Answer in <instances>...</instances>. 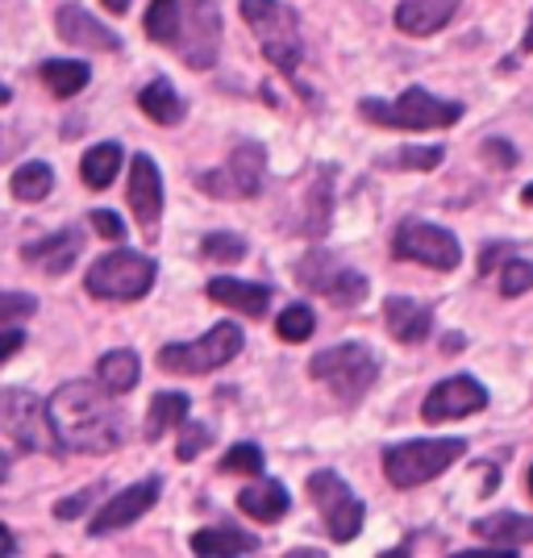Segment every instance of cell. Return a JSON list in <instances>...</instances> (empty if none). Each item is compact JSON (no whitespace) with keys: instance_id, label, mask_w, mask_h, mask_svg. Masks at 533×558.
<instances>
[{"instance_id":"obj_49","label":"cell","mask_w":533,"mask_h":558,"mask_svg":"<svg viewBox=\"0 0 533 558\" xmlns=\"http://www.w3.org/2000/svg\"><path fill=\"white\" fill-rule=\"evenodd\" d=\"M9 100H13V93H9L4 84H0V105H9Z\"/></svg>"},{"instance_id":"obj_5","label":"cell","mask_w":533,"mask_h":558,"mask_svg":"<svg viewBox=\"0 0 533 558\" xmlns=\"http://www.w3.org/2000/svg\"><path fill=\"white\" fill-rule=\"evenodd\" d=\"M463 438H421V442H400L384 450V475L396 488H417L438 480L450 463L463 459Z\"/></svg>"},{"instance_id":"obj_4","label":"cell","mask_w":533,"mask_h":558,"mask_svg":"<svg viewBox=\"0 0 533 558\" xmlns=\"http://www.w3.org/2000/svg\"><path fill=\"white\" fill-rule=\"evenodd\" d=\"M159 279L155 258L138 255V251H125L117 246L113 255L96 258L84 276V288L96 301H142Z\"/></svg>"},{"instance_id":"obj_44","label":"cell","mask_w":533,"mask_h":558,"mask_svg":"<svg viewBox=\"0 0 533 558\" xmlns=\"http://www.w3.org/2000/svg\"><path fill=\"white\" fill-rule=\"evenodd\" d=\"M88 505H93V492H80V496H68V500H63V505H59V517H63V521H71V517H80V512L88 509Z\"/></svg>"},{"instance_id":"obj_11","label":"cell","mask_w":533,"mask_h":558,"mask_svg":"<svg viewBox=\"0 0 533 558\" xmlns=\"http://www.w3.org/2000/svg\"><path fill=\"white\" fill-rule=\"evenodd\" d=\"M392 255L404 263H421V267H434V271H455L463 246L450 230H441L434 221H404L392 238Z\"/></svg>"},{"instance_id":"obj_41","label":"cell","mask_w":533,"mask_h":558,"mask_svg":"<svg viewBox=\"0 0 533 558\" xmlns=\"http://www.w3.org/2000/svg\"><path fill=\"white\" fill-rule=\"evenodd\" d=\"M484 159L492 167H500V171H509V167H517V146L512 142H505V138H484Z\"/></svg>"},{"instance_id":"obj_25","label":"cell","mask_w":533,"mask_h":558,"mask_svg":"<svg viewBox=\"0 0 533 558\" xmlns=\"http://www.w3.org/2000/svg\"><path fill=\"white\" fill-rule=\"evenodd\" d=\"M138 109L159 125H180L184 121V100L171 88V80H150L138 93Z\"/></svg>"},{"instance_id":"obj_48","label":"cell","mask_w":533,"mask_h":558,"mask_svg":"<svg viewBox=\"0 0 533 558\" xmlns=\"http://www.w3.org/2000/svg\"><path fill=\"white\" fill-rule=\"evenodd\" d=\"M521 50H533V17H530V29H525V43H521Z\"/></svg>"},{"instance_id":"obj_43","label":"cell","mask_w":533,"mask_h":558,"mask_svg":"<svg viewBox=\"0 0 533 558\" xmlns=\"http://www.w3.org/2000/svg\"><path fill=\"white\" fill-rule=\"evenodd\" d=\"M25 347V333L17 326H4L0 329V363H4V359H13V354H17V350Z\"/></svg>"},{"instance_id":"obj_14","label":"cell","mask_w":533,"mask_h":558,"mask_svg":"<svg viewBox=\"0 0 533 558\" xmlns=\"http://www.w3.org/2000/svg\"><path fill=\"white\" fill-rule=\"evenodd\" d=\"M487 409V388L471 375H450L441 379L434 392L425 396L421 404V417L429 425H441V421H459L471 417V413H484Z\"/></svg>"},{"instance_id":"obj_51","label":"cell","mask_w":533,"mask_h":558,"mask_svg":"<svg viewBox=\"0 0 533 558\" xmlns=\"http://www.w3.org/2000/svg\"><path fill=\"white\" fill-rule=\"evenodd\" d=\"M530 496H533V466H530Z\"/></svg>"},{"instance_id":"obj_45","label":"cell","mask_w":533,"mask_h":558,"mask_svg":"<svg viewBox=\"0 0 533 558\" xmlns=\"http://www.w3.org/2000/svg\"><path fill=\"white\" fill-rule=\"evenodd\" d=\"M9 555H17V537H13V530L0 521V558H9Z\"/></svg>"},{"instance_id":"obj_37","label":"cell","mask_w":533,"mask_h":558,"mask_svg":"<svg viewBox=\"0 0 533 558\" xmlns=\"http://www.w3.org/2000/svg\"><path fill=\"white\" fill-rule=\"evenodd\" d=\"M533 288V263L530 258H509L500 276V296H525Z\"/></svg>"},{"instance_id":"obj_21","label":"cell","mask_w":533,"mask_h":558,"mask_svg":"<svg viewBox=\"0 0 533 558\" xmlns=\"http://www.w3.org/2000/svg\"><path fill=\"white\" fill-rule=\"evenodd\" d=\"M209 301L226 304L233 313H242V317H267V304H271V288H263V283H246V279H230V276H217L209 279Z\"/></svg>"},{"instance_id":"obj_24","label":"cell","mask_w":533,"mask_h":558,"mask_svg":"<svg viewBox=\"0 0 533 558\" xmlns=\"http://www.w3.org/2000/svg\"><path fill=\"white\" fill-rule=\"evenodd\" d=\"M96 379L109 388L113 396H125V392H134L138 388V379H142V363H138V354L134 350H109L100 363H96Z\"/></svg>"},{"instance_id":"obj_35","label":"cell","mask_w":533,"mask_h":558,"mask_svg":"<svg viewBox=\"0 0 533 558\" xmlns=\"http://www.w3.org/2000/svg\"><path fill=\"white\" fill-rule=\"evenodd\" d=\"M329 184H334V171L325 167L322 175L313 180V192H308V217H304V233H322L325 221H329Z\"/></svg>"},{"instance_id":"obj_42","label":"cell","mask_w":533,"mask_h":558,"mask_svg":"<svg viewBox=\"0 0 533 558\" xmlns=\"http://www.w3.org/2000/svg\"><path fill=\"white\" fill-rule=\"evenodd\" d=\"M509 255H512L509 242H492V246H484V251H480V276H492V271L500 267V258H509Z\"/></svg>"},{"instance_id":"obj_6","label":"cell","mask_w":533,"mask_h":558,"mask_svg":"<svg viewBox=\"0 0 533 558\" xmlns=\"http://www.w3.org/2000/svg\"><path fill=\"white\" fill-rule=\"evenodd\" d=\"M359 109H363L367 121L392 125V130H446V125H455V121L463 117V105H459V100H438V96L425 93V88H404L400 100H392V105L367 96Z\"/></svg>"},{"instance_id":"obj_3","label":"cell","mask_w":533,"mask_h":558,"mask_svg":"<svg viewBox=\"0 0 533 558\" xmlns=\"http://www.w3.org/2000/svg\"><path fill=\"white\" fill-rule=\"evenodd\" d=\"M242 22L251 25V34L258 38V50L267 54V63L279 68L283 75L301 68V22L283 0H242Z\"/></svg>"},{"instance_id":"obj_18","label":"cell","mask_w":533,"mask_h":558,"mask_svg":"<svg viewBox=\"0 0 533 558\" xmlns=\"http://www.w3.org/2000/svg\"><path fill=\"white\" fill-rule=\"evenodd\" d=\"M384 322H388V333L400 347H421L434 329V308L409 301V296H392V301H384Z\"/></svg>"},{"instance_id":"obj_46","label":"cell","mask_w":533,"mask_h":558,"mask_svg":"<svg viewBox=\"0 0 533 558\" xmlns=\"http://www.w3.org/2000/svg\"><path fill=\"white\" fill-rule=\"evenodd\" d=\"M105 9H113V13H130V0H105Z\"/></svg>"},{"instance_id":"obj_13","label":"cell","mask_w":533,"mask_h":558,"mask_svg":"<svg viewBox=\"0 0 533 558\" xmlns=\"http://www.w3.org/2000/svg\"><path fill=\"white\" fill-rule=\"evenodd\" d=\"M175 50L184 54L187 68L209 71L221 50V13L213 0H184L180 4V38Z\"/></svg>"},{"instance_id":"obj_50","label":"cell","mask_w":533,"mask_h":558,"mask_svg":"<svg viewBox=\"0 0 533 558\" xmlns=\"http://www.w3.org/2000/svg\"><path fill=\"white\" fill-rule=\"evenodd\" d=\"M521 201H525V205H533V184L525 187V192H521Z\"/></svg>"},{"instance_id":"obj_19","label":"cell","mask_w":533,"mask_h":558,"mask_svg":"<svg viewBox=\"0 0 533 558\" xmlns=\"http://www.w3.org/2000/svg\"><path fill=\"white\" fill-rule=\"evenodd\" d=\"M84 251V233L80 230H63V233H50L43 242H29L22 251V258L29 267H43L47 276H63L75 267V258Z\"/></svg>"},{"instance_id":"obj_26","label":"cell","mask_w":533,"mask_h":558,"mask_svg":"<svg viewBox=\"0 0 533 558\" xmlns=\"http://www.w3.org/2000/svg\"><path fill=\"white\" fill-rule=\"evenodd\" d=\"M192 550L201 558H226V555H255L258 550V537L251 534H238L230 525H221V530H196L192 534Z\"/></svg>"},{"instance_id":"obj_47","label":"cell","mask_w":533,"mask_h":558,"mask_svg":"<svg viewBox=\"0 0 533 558\" xmlns=\"http://www.w3.org/2000/svg\"><path fill=\"white\" fill-rule=\"evenodd\" d=\"M441 350H446V354H450V350H463V338H446V342H441Z\"/></svg>"},{"instance_id":"obj_23","label":"cell","mask_w":533,"mask_h":558,"mask_svg":"<svg viewBox=\"0 0 533 558\" xmlns=\"http://www.w3.org/2000/svg\"><path fill=\"white\" fill-rule=\"evenodd\" d=\"M475 534L492 542V546H505V550H521L533 542V517H521V512H492L484 521L471 525Z\"/></svg>"},{"instance_id":"obj_39","label":"cell","mask_w":533,"mask_h":558,"mask_svg":"<svg viewBox=\"0 0 533 558\" xmlns=\"http://www.w3.org/2000/svg\"><path fill=\"white\" fill-rule=\"evenodd\" d=\"M180 429H184V434H180V446H175V454H180L184 463H187V459H196V454H201V450L213 442L209 425H201V421H184Z\"/></svg>"},{"instance_id":"obj_34","label":"cell","mask_w":533,"mask_h":558,"mask_svg":"<svg viewBox=\"0 0 533 558\" xmlns=\"http://www.w3.org/2000/svg\"><path fill=\"white\" fill-rule=\"evenodd\" d=\"M279 338L283 342H308L313 338V329H317V317H313V308L308 304H288L283 313H279Z\"/></svg>"},{"instance_id":"obj_36","label":"cell","mask_w":533,"mask_h":558,"mask_svg":"<svg viewBox=\"0 0 533 558\" xmlns=\"http://www.w3.org/2000/svg\"><path fill=\"white\" fill-rule=\"evenodd\" d=\"M221 471H230V475H263V450L255 442L230 446L226 459H221Z\"/></svg>"},{"instance_id":"obj_22","label":"cell","mask_w":533,"mask_h":558,"mask_svg":"<svg viewBox=\"0 0 533 558\" xmlns=\"http://www.w3.org/2000/svg\"><path fill=\"white\" fill-rule=\"evenodd\" d=\"M238 509L246 512L251 521L271 525V521H279L283 512L292 509V496H288V488L279 480H258V484H251V488L238 496Z\"/></svg>"},{"instance_id":"obj_16","label":"cell","mask_w":533,"mask_h":558,"mask_svg":"<svg viewBox=\"0 0 533 558\" xmlns=\"http://www.w3.org/2000/svg\"><path fill=\"white\" fill-rule=\"evenodd\" d=\"M54 25H59V38L71 43V47H84V50H100V54H113L121 50V38H117L109 25H100L84 9V4H63L54 13Z\"/></svg>"},{"instance_id":"obj_10","label":"cell","mask_w":533,"mask_h":558,"mask_svg":"<svg viewBox=\"0 0 533 558\" xmlns=\"http://www.w3.org/2000/svg\"><path fill=\"white\" fill-rule=\"evenodd\" d=\"M296 279H301L304 292H317V296L342 304V308H354V304L367 301V279L359 276L354 267H347L338 255H329V251H308L296 263Z\"/></svg>"},{"instance_id":"obj_12","label":"cell","mask_w":533,"mask_h":558,"mask_svg":"<svg viewBox=\"0 0 533 558\" xmlns=\"http://www.w3.org/2000/svg\"><path fill=\"white\" fill-rule=\"evenodd\" d=\"M263 180H267V150H263V142H238L230 163L221 167V171L201 175V187L213 192L217 201H246V196L263 192Z\"/></svg>"},{"instance_id":"obj_15","label":"cell","mask_w":533,"mask_h":558,"mask_svg":"<svg viewBox=\"0 0 533 558\" xmlns=\"http://www.w3.org/2000/svg\"><path fill=\"white\" fill-rule=\"evenodd\" d=\"M159 480H142L134 488L117 492L113 500H105V509L93 517V525H88V534L93 537H109L117 530H125V525H134L142 512L155 509V500H159Z\"/></svg>"},{"instance_id":"obj_9","label":"cell","mask_w":533,"mask_h":558,"mask_svg":"<svg viewBox=\"0 0 533 558\" xmlns=\"http://www.w3.org/2000/svg\"><path fill=\"white\" fill-rule=\"evenodd\" d=\"M238 350H242V329L233 326V322H221V326H213L196 342L162 347L159 367L171 375H209L213 367H226Z\"/></svg>"},{"instance_id":"obj_32","label":"cell","mask_w":533,"mask_h":558,"mask_svg":"<svg viewBox=\"0 0 533 558\" xmlns=\"http://www.w3.org/2000/svg\"><path fill=\"white\" fill-rule=\"evenodd\" d=\"M201 255L209 258V263H217V267L242 263V258H246V238H242V233H230V230H217L201 242Z\"/></svg>"},{"instance_id":"obj_30","label":"cell","mask_w":533,"mask_h":558,"mask_svg":"<svg viewBox=\"0 0 533 558\" xmlns=\"http://www.w3.org/2000/svg\"><path fill=\"white\" fill-rule=\"evenodd\" d=\"M146 38L175 50V38H180V0H150V9H146Z\"/></svg>"},{"instance_id":"obj_1","label":"cell","mask_w":533,"mask_h":558,"mask_svg":"<svg viewBox=\"0 0 533 558\" xmlns=\"http://www.w3.org/2000/svg\"><path fill=\"white\" fill-rule=\"evenodd\" d=\"M50 404V421L63 450L71 454H113L125 442V417L113 404V392L96 379H68L59 384Z\"/></svg>"},{"instance_id":"obj_40","label":"cell","mask_w":533,"mask_h":558,"mask_svg":"<svg viewBox=\"0 0 533 558\" xmlns=\"http://www.w3.org/2000/svg\"><path fill=\"white\" fill-rule=\"evenodd\" d=\"M93 230H96V238H105V242H125V221L117 217V213H109V209H96L93 213Z\"/></svg>"},{"instance_id":"obj_7","label":"cell","mask_w":533,"mask_h":558,"mask_svg":"<svg viewBox=\"0 0 533 558\" xmlns=\"http://www.w3.org/2000/svg\"><path fill=\"white\" fill-rule=\"evenodd\" d=\"M308 375L322 379L338 400L354 404V400L379 379V359H375L363 342H342V347L322 350V354L308 363Z\"/></svg>"},{"instance_id":"obj_2","label":"cell","mask_w":533,"mask_h":558,"mask_svg":"<svg viewBox=\"0 0 533 558\" xmlns=\"http://www.w3.org/2000/svg\"><path fill=\"white\" fill-rule=\"evenodd\" d=\"M0 434L25 454H59L63 450L54 421H50V404L29 388H0Z\"/></svg>"},{"instance_id":"obj_31","label":"cell","mask_w":533,"mask_h":558,"mask_svg":"<svg viewBox=\"0 0 533 558\" xmlns=\"http://www.w3.org/2000/svg\"><path fill=\"white\" fill-rule=\"evenodd\" d=\"M13 196L17 201H25V205H38L43 196H47L50 187H54V171H50L47 163H25L13 171Z\"/></svg>"},{"instance_id":"obj_28","label":"cell","mask_w":533,"mask_h":558,"mask_svg":"<svg viewBox=\"0 0 533 558\" xmlns=\"http://www.w3.org/2000/svg\"><path fill=\"white\" fill-rule=\"evenodd\" d=\"M121 146L117 142H100L93 146L88 155H84V163H80V180L93 187V192H105V187L117 180V171H121Z\"/></svg>"},{"instance_id":"obj_33","label":"cell","mask_w":533,"mask_h":558,"mask_svg":"<svg viewBox=\"0 0 533 558\" xmlns=\"http://www.w3.org/2000/svg\"><path fill=\"white\" fill-rule=\"evenodd\" d=\"M441 159H446L441 146H400L388 155V167L392 171H434V167H441Z\"/></svg>"},{"instance_id":"obj_8","label":"cell","mask_w":533,"mask_h":558,"mask_svg":"<svg viewBox=\"0 0 533 558\" xmlns=\"http://www.w3.org/2000/svg\"><path fill=\"white\" fill-rule=\"evenodd\" d=\"M308 496H313V505L322 512L325 521V534L334 537L338 546H347L354 537L363 534V500L350 492V484L338 475V471H313L308 475Z\"/></svg>"},{"instance_id":"obj_27","label":"cell","mask_w":533,"mask_h":558,"mask_svg":"<svg viewBox=\"0 0 533 558\" xmlns=\"http://www.w3.org/2000/svg\"><path fill=\"white\" fill-rule=\"evenodd\" d=\"M192 400L184 392H159L150 400V413H146V442H159L167 429L184 425Z\"/></svg>"},{"instance_id":"obj_17","label":"cell","mask_w":533,"mask_h":558,"mask_svg":"<svg viewBox=\"0 0 533 558\" xmlns=\"http://www.w3.org/2000/svg\"><path fill=\"white\" fill-rule=\"evenodd\" d=\"M130 209L142 230H155L162 217V175L150 155H134L130 163Z\"/></svg>"},{"instance_id":"obj_20","label":"cell","mask_w":533,"mask_h":558,"mask_svg":"<svg viewBox=\"0 0 533 558\" xmlns=\"http://www.w3.org/2000/svg\"><path fill=\"white\" fill-rule=\"evenodd\" d=\"M463 0H400L396 4V25L413 38H429L450 25V17L459 13Z\"/></svg>"},{"instance_id":"obj_29","label":"cell","mask_w":533,"mask_h":558,"mask_svg":"<svg viewBox=\"0 0 533 558\" xmlns=\"http://www.w3.org/2000/svg\"><path fill=\"white\" fill-rule=\"evenodd\" d=\"M43 80H47V88L59 96V100H68V96L88 88L93 71L84 68V63H75V59H47V63H43Z\"/></svg>"},{"instance_id":"obj_38","label":"cell","mask_w":533,"mask_h":558,"mask_svg":"<svg viewBox=\"0 0 533 558\" xmlns=\"http://www.w3.org/2000/svg\"><path fill=\"white\" fill-rule=\"evenodd\" d=\"M38 313V301L25 292H0V326H17L25 317Z\"/></svg>"}]
</instances>
